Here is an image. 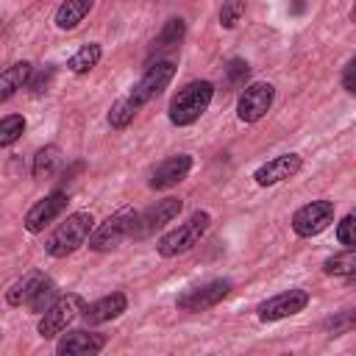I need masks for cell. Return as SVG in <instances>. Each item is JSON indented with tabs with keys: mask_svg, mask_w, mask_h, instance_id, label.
<instances>
[{
	"mask_svg": "<svg viewBox=\"0 0 356 356\" xmlns=\"http://www.w3.org/2000/svg\"><path fill=\"white\" fill-rule=\"evenodd\" d=\"M211 97H214V86L209 81H192V83H186L172 97V103H170V122L172 125H192L209 108Z\"/></svg>",
	"mask_w": 356,
	"mask_h": 356,
	"instance_id": "1",
	"label": "cell"
},
{
	"mask_svg": "<svg viewBox=\"0 0 356 356\" xmlns=\"http://www.w3.org/2000/svg\"><path fill=\"white\" fill-rule=\"evenodd\" d=\"M92 214L89 211H75V214H70L53 234H50V239H47V253L53 256V259H64V256H70V253H75L86 239H89V231H92Z\"/></svg>",
	"mask_w": 356,
	"mask_h": 356,
	"instance_id": "2",
	"label": "cell"
},
{
	"mask_svg": "<svg viewBox=\"0 0 356 356\" xmlns=\"http://www.w3.org/2000/svg\"><path fill=\"white\" fill-rule=\"evenodd\" d=\"M209 225H211L209 211H195L184 225H178L175 231H170V234H164V236L159 239V253H161L164 259H172V256H178V253L192 250V248L200 242V236L209 231Z\"/></svg>",
	"mask_w": 356,
	"mask_h": 356,
	"instance_id": "3",
	"label": "cell"
},
{
	"mask_svg": "<svg viewBox=\"0 0 356 356\" xmlns=\"http://www.w3.org/2000/svg\"><path fill=\"white\" fill-rule=\"evenodd\" d=\"M83 309V298L78 292H70V295H61L56 298L44 312H42V320H39V334L44 339L50 337H58Z\"/></svg>",
	"mask_w": 356,
	"mask_h": 356,
	"instance_id": "4",
	"label": "cell"
},
{
	"mask_svg": "<svg viewBox=\"0 0 356 356\" xmlns=\"http://www.w3.org/2000/svg\"><path fill=\"white\" fill-rule=\"evenodd\" d=\"M134 220H136V211H131V209L111 214V217L103 220L95 231H89V248H92V250H111V248H117V245L131 234Z\"/></svg>",
	"mask_w": 356,
	"mask_h": 356,
	"instance_id": "5",
	"label": "cell"
},
{
	"mask_svg": "<svg viewBox=\"0 0 356 356\" xmlns=\"http://www.w3.org/2000/svg\"><path fill=\"white\" fill-rule=\"evenodd\" d=\"M172 75H175V64H172V61H156V64L147 67V72L136 81V86L131 89L128 100H131L136 108L145 106L147 100H153L156 95H161V92L167 89V83L172 81Z\"/></svg>",
	"mask_w": 356,
	"mask_h": 356,
	"instance_id": "6",
	"label": "cell"
},
{
	"mask_svg": "<svg viewBox=\"0 0 356 356\" xmlns=\"http://www.w3.org/2000/svg\"><path fill=\"white\" fill-rule=\"evenodd\" d=\"M331 220H334V203L331 200H312L292 214V231L298 236H317L323 228H328Z\"/></svg>",
	"mask_w": 356,
	"mask_h": 356,
	"instance_id": "7",
	"label": "cell"
},
{
	"mask_svg": "<svg viewBox=\"0 0 356 356\" xmlns=\"http://www.w3.org/2000/svg\"><path fill=\"white\" fill-rule=\"evenodd\" d=\"M181 209H184L181 197L156 200V206H150V209H145L142 214H136L131 234H134V236H147V234H153L156 228H161V225H167L170 220H175V217L181 214Z\"/></svg>",
	"mask_w": 356,
	"mask_h": 356,
	"instance_id": "8",
	"label": "cell"
},
{
	"mask_svg": "<svg viewBox=\"0 0 356 356\" xmlns=\"http://www.w3.org/2000/svg\"><path fill=\"white\" fill-rule=\"evenodd\" d=\"M273 97H275L273 83H250V86H245V92L239 95V103H236V117L242 122L261 120L270 111Z\"/></svg>",
	"mask_w": 356,
	"mask_h": 356,
	"instance_id": "9",
	"label": "cell"
},
{
	"mask_svg": "<svg viewBox=\"0 0 356 356\" xmlns=\"http://www.w3.org/2000/svg\"><path fill=\"white\" fill-rule=\"evenodd\" d=\"M228 292H231V281L228 278H217V281H209V284L181 295L178 298V309H184V312H206V309L217 306Z\"/></svg>",
	"mask_w": 356,
	"mask_h": 356,
	"instance_id": "10",
	"label": "cell"
},
{
	"mask_svg": "<svg viewBox=\"0 0 356 356\" xmlns=\"http://www.w3.org/2000/svg\"><path fill=\"white\" fill-rule=\"evenodd\" d=\"M306 303H309V292H303V289H286V292H281V295L264 300V303L259 306V317H261L264 323L284 320V317H292V314L303 312Z\"/></svg>",
	"mask_w": 356,
	"mask_h": 356,
	"instance_id": "11",
	"label": "cell"
},
{
	"mask_svg": "<svg viewBox=\"0 0 356 356\" xmlns=\"http://www.w3.org/2000/svg\"><path fill=\"white\" fill-rule=\"evenodd\" d=\"M300 167H303L300 156L284 153V156H275V159H270L267 164H261V167L253 172V181H256L259 186H273V184H281V181L292 178Z\"/></svg>",
	"mask_w": 356,
	"mask_h": 356,
	"instance_id": "12",
	"label": "cell"
},
{
	"mask_svg": "<svg viewBox=\"0 0 356 356\" xmlns=\"http://www.w3.org/2000/svg\"><path fill=\"white\" fill-rule=\"evenodd\" d=\"M189 170H192V156L178 153V156L161 161V164L153 170L150 186H153V189H170V186H175L178 181H184V178L189 175Z\"/></svg>",
	"mask_w": 356,
	"mask_h": 356,
	"instance_id": "13",
	"label": "cell"
},
{
	"mask_svg": "<svg viewBox=\"0 0 356 356\" xmlns=\"http://www.w3.org/2000/svg\"><path fill=\"white\" fill-rule=\"evenodd\" d=\"M64 206H67V195H64V192L47 195L44 200H39V203L25 214V228H28L31 234H39L47 222H53V220L64 211Z\"/></svg>",
	"mask_w": 356,
	"mask_h": 356,
	"instance_id": "14",
	"label": "cell"
},
{
	"mask_svg": "<svg viewBox=\"0 0 356 356\" xmlns=\"http://www.w3.org/2000/svg\"><path fill=\"white\" fill-rule=\"evenodd\" d=\"M106 345V337L100 334H89V331H70L58 339L56 345V353L58 356H75V353H97L103 350Z\"/></svg>",
	"mask_w": 356,
	"mask_h": 356,
	"instance_id": "15",
	"label": "cell"
},
{
	"mask_svg": "<svg viewBox=\"0 0 356 356\" xmlns=\"http://www.w3.org/2000/svg\"><path fill=\"white\" fill-rule=\"evenodd\" d=\"M125 306H128V298L122 292H111V295H106V298L83 306L81 314L86 317V323H106V320L120 317L125 312Z\"/></svg>",
	"mask_w": 356,
	"mask_h": 356,
	"instance_id": "16",
	"label": "cell"
},
{
	"mask_svg": "<svg viewBox=\"0 0 356 356\" xmlns=\"http://www.w3.org/2000/svg\"><path fill=\"white\" fill-rule=\"evenodd\" d=\"M31 75H33V67L28 61H17V64L6 67L0 72V103H6L11 95H17L22 86H28Z\"/></svg>",
	"mask_w": 356,
	"mask_h": 356,
	"instance_id": "17",
	"label": "cell"
},
{
	"mask_svg": "<svg viewBox=\"0 0 356 356\" xmlns=\"http://www.w3.org/2000/svg\"><path fill=\"white\" fill-rule=\"evenodd\" d=\"M92 3L95 0H64L56 11V25L61 31H72L83 22V17L92 11Z\"/></svg>",
	"mask_w": 356,
	"mask_h": 356,
	"instance_id": "18",
	"label": "cell"
},
{
	"mask_svg": "<svg viewBox=\"0 0 356 356\" xmlns=\"http://www.w3.org/2000/svg\"><path fill=\"white\" fill-rule=\"evenodd\" d=\"M47 275L44 273H28V275H22L8 292H6V300H8V306H22V303H28L31 300V295L36 292V286L44 281Z\"/></svg>",
	"mask_w": 356,
	"mask_h": 356,
	"instance_id": "19",
	"label": "cell"
},
{
	"mask_svg": "<svg viewBox=\"0 0 356 356\" xmlns=\"http://www.w3.org/2000/svg\"><path fill=\"white\" fill-rule=\"evenodd\" d=\"M61 167V150L56 145H47L33 159V178H50Z\"/></svg>",
	"mask_w": 356,
	"mask_h": 356,
	"instance_id": "20",
	"label": "cell"
},
{
	"mask_svg": "<svg viewBox=\"0 0 356 356\" xmlns=\"http://www.w3.org/2000/svg\"><path fill=\"white\" fill-rule=\"evenodd\" d=\"M100 44H95V42H89V44H83L70 61H67V67H70V72H75V75H83V72H89L97 61H100Z\"/></svg>",
	"mask_w": 356,
	"mask_h": 356,
	"instance_id": "21",
	"label": "cell"
},
{
	"mask_svg": "<svg viewBox=\"0 0 356 356\" xmlns=\"http://www.w3.org/2000/svg\"><path fill=\"white\" fill-rule=\"evenodd\" d=\"M356 270V253L353 248H345V253H337L331 259H325L323 264V273L325 275H353Z\"/></svg>",
	"mask_w": 356,
	"mask_h": 356,
	"instance_id": "22",
	"label": "cell"
},
{
	"mask_svg": "<svg viewBox=\"0 0 356 356\" xmlns=\"http://www.w3.org/2000/svg\"><path fill=\"white\" fill-rule=\"evenodd\" d=\"M134 114H136V106H134L128 97H120V100L111 106V111H108V125H111L114 131H122V128L131 125Z\"/></svg>",
	"mask_w": 356,
	"mask_h": 356,
	"instance_id": "23",
	"label": "cell"
},
{
	"mask_svg": "<svg viewBox=\"0 0 356 356\" xmlns=\"http://www.w3.org/2000/svg\"><path fill=\"white\" fill-rule=\"evenodd\" d=\"M22 131H25L22 114H8V117H3V120H0V147L14 145V142L22 136Z\"/></svg>",
	"mask_w": 356,
	"mask_h": 356,
	"instance_id": "24",
	"label": "cell"
},
{
	"mask_svg": "<svg viewBox=\"0 0 356 356\" xmlns=\"http://www.w3.org/2000/svg\"><path fill=\"white\" fill-rule=\"evenodd\" d=\"M56 298H58V289H56V284H53L50 278H44V281L36 286V292L31 295V300H28L25 306H31L33 312H44V309H47V306H50Z\"/></svg>",
	"mask_w": 356,
	"mask_h": 356,
	"instance_id": "25",
	"label": "cell"
},
{
	"mask_svg": "<svg viewBox=\"0 0 356 356\" xmlns=\"http://www.w3.org/2000/svg\"><path fill=\"white\" fill-rule=\"evenodd\" d=\"M184 31H186V25H184V19H170L164 28H161V33H159V39L153 42L159 50H164V47H172V44H178L181 39H184Z\"/></svg>",
	"mask_w": 356,
	"mask_h": 356,
	"instance_id": "26",
	"label": "cell"
},
{
	"mask_svg": "<svg viewBox=\"0 0 356 356\" xmlns=\"http://www.w3.org/2000/svg\"><path fill=\"white\" fill-rule=\"evenodd\" d=\"M245 14V0H225L220 8V25L222 28H234Z\"/></svg>",
	"mask_w": 356,
	"mask_h": 356,
	"instance_id": "27",
	"label": "cell"
},
{
	"mask_svg": "<svg viewBox=\"0 0 356 356\" xmlns=\"http://www.w3.org/2000/svg\"><path fill=\"white\" fill-rule=\"evenodd\" d=\"M248 75H250V67H248V61H242V58H234V61L228 64V83L239 86V83H245V81H248Z\"/></svg>",
	"mask_w": 356,
	"mask_h": 356,
	"instance_id": "28",
	"label": "cell"
},
{
	"mask_svg": "<svg viewBox=\"0 0 356 356\" xmlns=\"http://www.w3.org/2000/svg\"><path fill=\"white\" fill-rule=\"evenodd\" d=\"M353 225H356L353 214H345V217H342V222H339V228H337V239H339L345 248H353V245H356V236H353Z\"/></svg>",
	"mask_w": 356,
	"mask_h": 356,
	"instance_id": "29",
	"label": "cell"
},
{
	"mask_svg": "<svg viewBox=\"0 0 356 356\" xmlns=\"http://www.w3.org/2000/svg\"><path fill=\"white\" fill-rule=\"evenodd\" d=\"M353 72H356V61H348L345 64V75H342V83H345V92H356V83H353Z\"/></svg>",
	"mask_w": 356,
	"mask_h": 356,
	"instance_id": "30",
	"label": "cell"
}]
</instances>
